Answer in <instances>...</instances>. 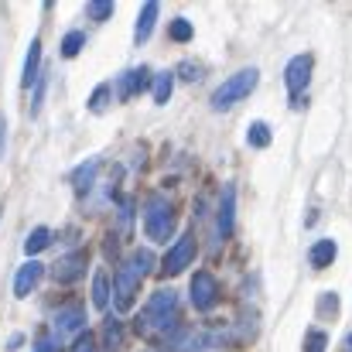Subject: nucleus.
<instances>
[{"mask_svg":"<svg viewBox=\"0 0 352 352\" xmlns=\"http://www.w3.org/2000/svg\"><path fill=\"white\" fill-rule=\"evenodd\" d=\"M110 100H113V86H107V82H103V86H96V93L89 96V113H103Z\"/></svg>","mask_w":352,"mask_h":352,"instance_id":"b1692460","label":"nucleus"},{"mask_svg":"<svg viewBox=\"0 0 352 352\" xmlns=\"http://www.w3.org/2000/svg\"><path fill=\"white\" fill-rule=\"evenodd\" d=\"M120 346H123V325L117 318H107L103 322V349L100 352H120Z\"/></svg>","mask_w":352,"mask_h":352,"instance_id":"aec40b11","label":"nucleus"},{"mask_svg":"<svg viewBox=\"0 0 352 352\" xmlns=\"http://www.w3.org/2000/svg\"><path fill=\"white\" fill-rule=\"evenodd\" d=\"M38 69H41V41L34 38L31 48H28V58H24V72H21V86H24V89H34Z\"/></svg>","mask_w":352,"mask_h":352,"instance_id":"2eb2a0df","label":"nucleus"},{"mask_svg":"<svg viewBox=\"0 0 352 352\" xmlns=\"http://www.w3.org/2000/svg\"><path fill=\"white\" fill-rule=\"evenodd\" d=\"M171 89H175V72H157L154 82H151V93H154V103L164 107L171 100Z\"/></svg>","mask_w":352,"mask_h":352,"instance_id":"6ab92c4d","label":"nucleus"},{"mask_svg":"<svg viewBox=\"0 0 352 352\" xmlns=\"http://www.w3.org/2000/svg\"><path fill=\"white\" fill-rule=\"evenodd\" d=\"M308 260H311V267H315V270L329 267V263L336 260V239H318V243L308 250Z\"/></svg>","mask_w":352,"mask_h":352,"instance_id":"a211bd4d","label":"nucleus"},{"mask_svg":"<svg viewBox=\"0 0 352 352\" xmlns=\"http://www.w3.org/2000/svg\"><path fill=\"white\" fill-rule=\"evenodd\" d=\"M41 100H45V79H38V82H34V100H31V113H38V110H41Z\"/></svg>","mask_w":352,"mask_h":352,"instance_id":"7c9ffc66","label":"nucleus"},{"mask_svg":"<svg viewBox=\"0 0 352 352\" xmlns=\"http://www.w3.org/2000/svg\"><path fill=\"white\" fill-rule=\"evenodd\" d=\"M52 329H55V339H58V342L69 339V336H82V332H86V308H82L79 301L62 305V308L55 311V318H52Z\"/></svg>","mask_w":352,"mask_h":352,"instance_id":"39448f33","label":"nucleus"},{"mask_svg":"<svg viewBox=\"0 0 352 352\" xmlns=\"http://www.w3.org/2000/svg\"><path fill=\"white\" fill-rule=\"evenodd\" d=\"M188 298H192V305H195L199 311H212V308H216V298H219L216 277H212L209 270H199V274L192 277V284H188Z\"/></svg>","mask_w":352,"mask_h":352,"instance_id":"6e6552de","label":"nucleus"},{"mask_svg":"<svg viewBox=\"0 0 352 352\" xmlns=\"http://www.w3.org/2000/svg\"><path fill=\"white\" fill-rule=\"evenodd\" d=\"M246 140H250V147H267L270 144V126L263 120H253L250 130H246Z\"/></svg>","mask_w":352,"mask_h":352,"instance_id":"4be33fe9","label":"nucleus"},{"mask_svg":"<svg viewBox=\"0 0 352 352\" xmlns=\"http://www.w3.org/2000/svg\"><path fill=\"white\" fill-rule=\"evenodd\" d=\"M110 301H113V277L100 267V270L93 274V305H96L100 311H107Z\"/></svg>","mask_w":352,"mask_h":352,"instance_id":"4468645a","label":"nucleus"},{"mask_svg":"<svg viewBox=\"0 0 352 352\" xmlns=\"http://www.w3.org/2000/svg\"><path fill=\"white\" fill-rule=\"evenodd\" d=\"M34 352H62V342H58L55 336H38V342H34Z\"/></svg>","mask_w":352,"mask_h":352,"instance_id":"cd10ccee","label":"nucleus"},{"mask_svg":"<svg viewBox=\"0 0 352 352\" xmlns=\"http://www.w3.org/2000/svg\"><path fill=\"white\" fill-rule=\"evenodd\" d=\"M82 45H86V31H69L62 38V58H76L82 52Z\"/></svg>","mask_w":352,"mask_h":352,"instance_id":"412c9836","label":"nucleus"},{"mask_svg":"<svg viewBox=\"0 0 352 352\" xmlns=\"http://www.w3.org/2000/svg\"><path fill=\"white\" fill-rule=\"evenodd\" d=\"M86 267H89V256H86L82 250H72V253H65V256L55 260L52 274H55L58 284H76V280L86 277Z\"/></svg>","mask_w":352,"mask_h":352,"instance_id":"1a4fd4ad","label":"nucleus"},{"mask_svg":"<svg viewBox=\"0 0 352 352\" xmlns=\"http://www.w3.org/2000/svg\"><path fill=\"white\" fill-rule=\"evenodd\" d=\"M151 82H154V76H151V69H147V65H137V69H130V72L120 79V100H130V96L144 93Z\"/></svg>","mask_w":352,"mask_h":352,"instance_id":"f8f14e48","label":"nucleus"},{"mask_svg":"<svg viewBox=\"0 0 352 352\" xmlns=\"http://www.w3.org/2000/svg\"><path fill=\"white\" fill-rule=\"evenodd\" d=\"M144 233L151 243H168L175 233V209L164 195H151L144 202Z\"/></svg>","mask_w":352,"mask_h":352,"instance_id":"7ed1b4c3","label":"nucleus"},{"mask_svg":"<svg viewBox=\"0 0 352 352\" xmlns=\"http://www.w3.org/2000/svg\"><path fill=\"white\" fill-rule=\"evenodd\" d=\"M336 301H339V298H336L332 291L322 298V308H325V315H329V318H336Z\"/></svg>","mask_w":352,"mask_h":352,"instance_id":"2f4dec72","label":"nucleus"},{"mask_svg":"<svg viewBox=\"0 0 352 352\" xmlns=\"http://www.w3.org/2000/svg\"><path fill=\"white\" fill-rule=\"evenodd\" d=\"M130 223H133V202H130V199H123V206H120V230L126 233V230H130Z\"/></svg>","mask_w":352,"mask_h":352,"instance_id":"c85d7f7f","label":"nucleus"},{"mask_svg":"<svg viewBox=\"0 0 352 352\" xmlns=\"http://www.w3.org/2000/svg\"><path fill=\"white\" fill-rule=\"evenodd\" d=\"M311 69H315V58H311L308 52H305V55H294V58L287 62V69H284V86H287V93H291V103H294V96H301V93L308 89Z\"/></svg>","mask_w":352,"mask_h":352,"instance_id":"0eeeda50","label":"nucleus"},{"mask_svg":"<svg viewBox=\"0 0 352 352\" xmlns=\"http://www.w3.org/2000/svg\"><path fill=\"white\" fill-rule=\"evenodd\" d=\"M178 76H182L185 82H195V79L206 76V69H202V65H192V62H182V65H178Z\"/></svg>","mask_w":352,"mask_h":352,"instance_id":"bb28decb","label":"nucleus"},{"mask_svg":"<svg viewBox=\"0 0 352 352\" xmlns=\"http://www.w3.org/2000/svg\"><path fill=\"white\" fill-rule=\"evenodd\" d=\"M329 349V332L325 329H308L305 332V352H325Z\"/></svg>","mask_w":352,"mask_h":352,"instance_id":"5701e85b","label":"nucleus"},{"mask_svg":"<svg viewBox=\"0 0 352 352\" xmlns=\"http://www.w3.org/2000/svg\"><path fill=\"white\" fill-rule=\"evenodd\" d=\"M195 260V236L192 233H182L175 239V246L164 253V263H161V270H164V277H178L188 263Z\"/></svg>","mask_w":352,"mask_h":352,"instance_id":"423d86ee","label":"nucleus"},{"mask_svg":"<svg viewBox=\"0 0 352 352\" xmlns=\"http://www.w3.org/2000/svg\"><path fill=\"white\" fill-rule=\"evenodd\" d=\"M175 329H178V294L171 287H161L140 308V315L133 322V332L144 336V339H151V336H168Z\"/></svg>","mask_w":352,"mask_h":352,"instance_id":"f257e3e1","label":"nucleus"},{"mask_svg":"<svg viewBox=\"0 0 352 352\" xmlns=\"http://www.w3.org/2000/svg\"><path fill=\"white\" fill-rule=\"evenodd\" d=\"M154 270V253L151 250H133L123 263L117 267V277H113V305H117L120 315H126L133 308V294L140 287V280Z\"/></svg>","mask_w":352,"mask_h":352,"instance_id":"f03ea898","label":"nucleus"},{"mask_svg":"<svg viewBox=\"0 0 352 352\" xmlns=\"http://www.w3.org/2000/svg\"><path fill=\"white\" fill-rule=\"evenodd\" d=\"M41 277H45V267H41L38 260H28V263L14 274V294H17V298H28V294L38 287Z\"/></svg>","mask_w":352,"mask_h":352,"instance_id":"9b49d317","label":"nucleus"},{"mask_svg":"<svg viewBox=\"0 0 352 352\" xmlns=\"http://www.w3.org/2000/svg\"><path fill=\"white\" fill-rule=\"evenodd\" d=\"M236 226V185L226 182L223 185V195H219V216H216V236L219 239H230Z\"/></svg>","mask_w":352,"mask_h":352,"instance_id":"9d476101","label":"nucleus"},{"mask_svg":"<svg viewBox=\"0 0 352 352\" xmlns=\"http://www.w3.org/2000/svg\"><path fill=\"white\" fill-rule=\"evenodd\" d=\"M96 171H100V161H96V157L76 168V175H72V185H76V192H79V195H86V192L93 188V182H96Z\"/></svg>","mask_w":352,"mask_h":352,"instance_id":"f3484780","label":"nucleus"},{"mask_svg":"<svg viewBox=\"0 0 352 352\" xmlns=\"http://www.w3.org/2000/svg\"><path fill=\"white\" fill-rule=\"evenodd\" d=\"M52 239H55V233H52L48 226L31 230V233H28V239H24V253H28V260H34L38 253H45V250L52 246Z\"/></svg>","mask_w":352,"mask_h":352,"instance_id":"dca6fc26","label":"nucleus"},{"mask_svg":"<svg viewBox=\"0 0 352 352\" xmlns=\"http://www.w3.org/2000/svg\"><path fill=\"white\" fill-rule=\"evenodd\" d=\"M72 352H100V349H96V339H93L89 332H82V336L76 339V346H72Z\"/></svg>","mask_w":352,"mask_h":352,"instance_id":"c756f323","label":"nucleus"},{"mask_svg":"<svg viewBox=\"0 0 352 352\" xmlns=\"http://www.w3.org/2000/svg\"><path fill=\"white\" fill-rule=\"evenodd\" d=\"M171 38H175V41H192V24H188L185 17H175V21H171Z\"/></svg>","mask_w":352,"mask_h":352,"instance_id":"a878e982","label":"nucleus"},{"mask_svg":"<svg viewBox=\"0 0 352 352\" xmlns=\"http://www.w3.org/2000/svg\"><path fill=\"white\" fill-rule=\"evenodd\" d=\"M3 147H7V123L0 117V157H3Z\"/></svg>","mask_w":352,"mask_h":352,"instance_id":"473e14b6","label":"nucleus"},{"mask_svg":"<svg viewBox=\"0 0 352 352\" xmlns=\"http://www.w3.org/2000/svg\"><path fill=\"white\" fill-rule=\"evenodd\" d=\"M346 352H352V332L346 336Z\"/></svg>","mask_w":352,"mask_h":352,"instance_id":"72a5a7b5","label":"nucleus"},{"mask_svg":"<svg viewBox=\"0 0 352 352\" xmlns=\"http://www.w3.org/2000/svg\"><path fill=\"white\" fill-rule=\"evenodd\" d=\"M157 14H161V3H157V0H147V3L140 7V14H137V31H133V41H137V45H144V41L154 34Z\"/></svg>","mask_w":352,"mask_h":352,"instance_id":"ddd939ff","label":"nucleus"},{"mask_svg":"<svg viewBox=\"0 0 352 352\" xmlns=\"http://www.w3.org/2000/svg\"><path fill=\"white\" fill-rule=\"evenodd\" d=\"M86 14H89L93 21H107V17L113 14V3H110V0H93V3H86Z\"/></svg>","mask_w":352,"mask_h":352,"instance_id":"393cba45","label":"nucleus"},{"mask_svg":"<svg viewBox=\"0 0 352 352\" xmlns=\"http://www.w3.org/2000/svg\"><path fill=\"white\" fill-rule=\"evenodd\" d=\"M256 82H260V72H256L253 65L233 72V76L212 93V110H230V107H236L239 100H246V96L256 89Z\"/></svg>","mask_w":352,"mask_h":352,"instance_id":"20e7f679","label":"nucleus"}]
</instances>
